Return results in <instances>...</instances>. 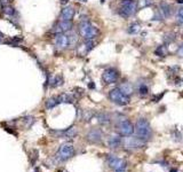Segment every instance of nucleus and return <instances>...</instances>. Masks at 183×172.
Wrapping results in <instances>:
<instances>
[{
    "label": "nucleus",
    "instance_id": "nucleus-35",
    "mask_svg": "<svg viewBox=\"0 0 183 172\" xmlns=\"http://www.w3.org/2000/svg\"><path fill=\"white\" fill-rule=\"evenodd\" d=\"M69 2V0H60V4L61 5H66Z\"/></svg>",
    "mask_w": 183,
    "mask_h": 172
},
{
    "label": "nucleus",
    "instance_id": "nucleus-5",
    "mask_svg": "<svg viewBox=\"0 0 183 172\" xmlns=\"http://www.w3.org/2000/svg\"><path fill=\"white\" fill-rule=\"evenodd\" d=\"M109 99L118 106H126L131 101V98L121 92L119 87H116L109 92Z\"/></svg>",
    "mask_w": 183,
    "mask_h": 172
},
{
    "label": "nucleus",
    "instance_id": "nucleus-14",
    "mask_svg": "<svg viewBox=\"0 0 183 172\" xmlns=\"http://www.w3.org/2000/svg\"><path fill=\"white\" fill-rule=\"evenodd\" d=\"M121 144H122V140H121V138H120L119 134H112L108 139V145H109L110 148H112V149L120 147Z\"/></svg>",
    "mask_w": 183,
    "mask_h": 172
},
{
    "label": "nucleus",
    "instance_id": "nucleus-17",
    "mask_svg": "<svg viewBox=\"0 0 183 172\" xmlns=\"http://www.w3.org/2000/svg\"><path fill=\"white\" fill-rule=\"evenodd\" d=\"M56 98H57L58 103H72L73 102V98L70 94H66V93H62V94L57 95Z\"/></svg>",
    "mask_w": 183,
    "mask_h": 172
},
{
    "label": "nucleus",
    "instance_id": "nucleus-25",
    "mask_svg": "<svg viewBox=\"0 0 183 172\" xmlns=\"http://www.w3.org/2000/svg\"><path fill=\"white\" fill-rule=\"evenodd\" d=\"M155 54L158 55V56H166V54H167V47L165 45L158 46L157 48H156V51H155Z\"/></svg>",
    "mask_w": 183,
    "mask_h": 172
},
{
    "label": "nucleus",
    "instance_id": "nucleus-18",
    "mask_svg": "<svg viewBox=\"0 0 183 172\" xmlns=\"http://www.w3.org/2000/svg\"><path fill=\"white\" fill-rule=\"evenodd\" d=\"M58 25L61 28L62 32H68V31H71L72 30V27H73V23L72 21H64V20H61Z\"/></svg>",
    "mask_w": 183,
    "mask_h": 172
},
{
    "label": "nucleus",
    "instance_id": "nucleus-16",
    "mask_svg": "<svg viewBox=\"0 0 183 172\" xmlns=\"http://www.w3.org/2000/svg\"><path fill=\"white\" fill-rule=\"evenodd\" d=\"M96 119H97V122H99L100 124H102V125H108V124L111 122L110 115L106 114V113H99V114H96Z\"/></svg>",
    "mask_w": 183,
    "mask_h": 172
},
{
    "label": "nucleus",
    "instance_id": "nucleus-8",
    "mask_svg": "<svg viewBox=\"0 0 183 172\" xmlns=\"http://www.w3.org/2000/svg\"><path fill=\"white\" fill-rule=\"evenodd\" d=\"M51 133L54 134L56 138H64V139H73L77 137L78 131H77V127L76 126H71L66 130H62V131H54L51 130Z\"/></svg>",
    "mask_w": 183,
    "mask_h": 172
},
{
    "label": "nucleus",
    "instance_id": "nucleus-31",
    "mask_svg": "<svg viewBox=\"0 0 183 172\" xmlns=\"http://www.w3.org/2000/svg\"><path fill=\"white\" fill-rule=\"evenodd\" d=\"M94 116V113L93 111H86V113H84V119L85 120H91V118Z\"/></svg>",
    "mask_w": 183,
    "mask_h": 172
},
{
    "label": "nucleus",
    "instance_id": "nucleus-21",
    "mask_svg": "<svg viewBox=\"0 0 183 172\" xmlns=\"http://www.w3.org/2000/svg\"><path fill=\"white\" fill-rule=\"evenodd\" d=\"M137 93L140 94V96H145L149 93V86L146 83H140L137 85Z\"/></svg>",
    "mask_w": 183,
    "mask_h": 172
},
{
    "label": "nucleus",
    "instance_id": "nucleus-24",
    "mask_svg": "<svg viewBox=\"0 0 183 172\" xmlns=\"http://www.w3.org/2000/svg\"><path fill=\"white\" fill-rule=\"evenodd\" d=\"M52 87H60V86H62L63 85V83H64V79H63V77L61 76V75H57L52 81Z\"/></svg>",
    "mask_w": 183,
    "mask_h": 172
},
{
    "label": "nucleus",
    "instance_id": "nucleus-3",
    "mask_svg": "<svg viewBox=\"0 0 183 172\" xmlns=\"http://www.w3.org/2000/svg\"><path fill=\"white\" fill-rule=\"evenodd\" d=\"M137 11V1L136 0H121L120 1V7L118 9V14L124 17L127 18L132 15L136 13Z\"/></svg>",
    "mask_w": 183,
    "mask_h": 172
},
{
    "label": "nucleus",
    "instance_id": "nucleus-6",
    "mask_svg": "<svg viewBox=\"0 0 183 172\" xmlns=\"http://www.w3.org/2000/svg\"><path fill=\"white\" fill-rule=\"evenodd\" d=\"M117 129L118 132L122 137H131L134 133V126L131 123V120H128L125 117H120L117 120Z\"/></svg>",
    "mask_w": 183,
    "mask_h": 172
},
{
    "label": "nucleus",
    "instance_id": "nucleus-22",
    "mask_svg": "<svg viewBox=\"0 0 183 172\" xmlns=\"http://www.w3.org/2000/svg\"><path fill=\"white\" fill-rule=\"evenodd\" d=\"M57 105H58V101H57V98L56 96H52V98L47 99L46 100V103H45V106H46L47 109H53V108H55Z\"/></svg>",
    "mask_w": 183,
    "mask_h": 172
},
{
    "label": "nucleus",
    "instance_id": "nucleus-34",
    "mask_svg": "<svg viewBox=\"0 0 183 172\" xmlns=\"http://www.w3.org/2000/svg\"><path fill=\"white\" fill-rule=\"evenodd\" d=\"M11 1H12V0H0V4H1L2 7H4V6H8Z\"/></svg>",
    "mask_w": 183,
    "mask_h": 172
},
{
    "label": "nucleus",
    "instance_id": "nucleus-19",
    "mask_svg": "<svg viewBox=\"0 0 183 172\" xmlns=\"http://www.w3.org/2000/svg\"><path fill=\"white\" fill-rule=\"evenodd\" d=\"M95 44L93 40H85V42L81 45V50H82V55L87 54L88 52H91L92 50L94 48Z\"/></svg>",
    "mask_w": 183,
    "mask_h": 172
},
{
    "label": "nucleus",
    "instance_id": "nucleus-7",
    "mask_svg": "<svg viewBox=\"0 0 183 172\" xmlns=\"http://www.w3.org/2000/svg\"><path fill=\"white\" fill-rule=\"evenodd\" d=\"M143 140L139 139L137 137L136 138H131V137H127L125 138V141H124V147L125 149L127 150H136V149H140L144 146Z\"/></svg>",
    "mask_w": 183,
    "mask_h": 172
},
{
    "label": "nucleus",
    "instance_id": "nucleus-29",
    "mask_svg": "<svg viewBox=\"0 0 183 172\" xmlns=\"http://www.w3.org/2000/svg\"><path fill=\"white\" fill-rule=\"evenodd\" d=\"M176 22H177V24L183 25V7H181L180 9H177V14H176Z\"/></svg>",
    "mask_w": 183,
    "mask_h": 172
},
{
    "label": "nucleus",
    "instance_id": "nucleus-10",
    "mask_svg": "<svg viewBox=\"0 0 183 172\" xmlns=\"http://www.w3.org/2000/svg\"><path fill=\"white\" fill-rule=\"evenodd\" d=\"M86 139L91 144H101L102 139H103V132L100 129H92L91 131H88L87 133Z\"/></svg>",
    "mask_w": 183,
    "mask_h": 172
},
{
    "label": "nucleus",
    "instance_id": "nucleus-38",
    "mask_svg": "<svg viewBox=\"0 0 183 172\" xmlns=\"http://www.w3.org/2000/svg\"><path fill=\"white\" fill-rule=\"evenodd\" d=\"M177 2H180V4H183V0H176Z\"/></svg>",
    "mask_w": 183,
    "mask_h": 172
},
{
    "label": "nucleus",
    "instance_id": "nucleus-39",
    "mask_svg": "<svg viewBox=\"0 0 183 172\" xmlns=\"http://www.w3.org/2000/svg\"><path fill=\"white\" fill-rule=\"evenodd\" d=\"M170 172H177V171H176L175 169H173V170H170Z\"/></svg>",
    "mask_w": 183,
    "mask_h": 172
},
{
    "label": "nucleus",
    "instance_id": "nucleus-20",
    "mask_svg": "<svg viewBox=\"0 0 183 172\" xmlns=\"http://www.w3.org/2000/svg\"><path fill=\"white\" fill-rule=\"evenodd\" d=\"M119 88H120L121 92L125 93V94L128 95V96H131V94L133 93V91H134L131 83H124V84H121V85L119 86Z\"/></svg>",
    "mask_w": 183,
    "mask_h": 172
},
{
    "label": "nucleus",
    "instance_id": "nucleus-32",
    "mask_svg": "<svg viewBox=\"0 0 183 172\" xmlns=\"http://www.w3.org/2000/svg\"><path fill=\"white\" fill-rule=\"evenodd\" d=\"M163 17H164V16H163V14L160 13V11H159V12H157L156 15L153 16V20H155V21H161V20H164Z\"/></svg>",
    "mask_w": 183,
    "mask_h": 172
},
{
    "label": "nucleus",
    "instance_id": "nucleus-36",
    "mask_svg": "<svg viewBox=\"0 0 183 172\" xmlns=\"http://www.w3.org/2000/svg\"><path fill=\"white\" fill-rule=\"evenodd\" d=\"M115 172H126V169H118V170H115Z\"/></svg>",
    "mask_w": 183,
    "mask_h": 172
},
{
    "label": "nucleus",
    "instance_id": "nucleus-11",
    "mask_svg": "<svg viewBox=\"0 0 183 172\" xmlns=\"http://www.w3.org/2000/svg\"><path fill=\"white\" fill-rule=\"evenodd\" d=\"M106 161L110 168H112L113 170H118V169H126V162L124 159H118L115 155H108L106 156Z\"/></svg>",
    "mask_w": 183,
    "mask_h": 172
},
{
    "label": "nucleus",
    "instance_id": "nucleus-23",
    "mask_svg": "<svg viewBox=\"0 0 183 172\" xmlns=\"http://www.w3.org/2000/svg\"><path fill=\"white\" fill-rule=\"evenodd\" d=\"M2 13L5 14V15H7V16H9V17H13L14 15H16V9L14 7H12L11 5L4 6L2 7Z\"/></svg>",
    "mask_w": 183,
    "mask_h": 172
},
{
    "label": "nucleus",
    "instance_id": "nucleus-12",
    "mask_svg": "<svg viewBox=\"0 0 183 172\" xmlns=\"http://www.w3.org/2000/svg\"><path fill=\"white\" fill-rule=\"evenodd\" d=\"M55 45L57 48L60 50H65L66 47L69 46V36L61 32V33H57L55 36Z\"/></svg>",
    "mask_w": 183,
    "mask_h": 172
},
{
    "label": "nucleus",
    "instance_id": "nucleus-30",
    "mask_svg": "<svg viewBox=\"0 0 183 172\" xmlns=\"http://www.w3.org/2000/svg\"><path fill=\"white\" fill-rule=\"evenodd\" d=\"M141 7H149L153 4V0H140Z\"/></svg>",
    "mask_w": 183,
    "mask_h": 172
},
{
    "label": "nucleus",
    "instance_id": "nucleus-13",
    "mask_svg": "<svg viewBox=\"0 0 183 172\" xmlns=\"http://www.w3.org/2000/svg\"><path fill=\"white\" fill-rule=\"evenodd\" d=\"M75 9L73 7L71 6H66L62 9L61 12V20H64V21H72L73 16H75Z\"/></svg>",
    "mask_w": 183,
    "mask_h": 172
},
{
    "label": "nucleus",
    "instance_id": "nucleus-9",
    "mask_svg": "<svg viewBox=\"0 0 183 172\" xmlns=\"http://www.w3.org/2000/svg\"><path fill=\"white\" fill-rule=\"evenodd\" d=\"M118 78H119V72L115 68H108L103 71L102 79L105 84H113L117 81Z\"/></svg>",
    "mask_w": 183,
    "mask_h": 172
},
{
    "label": "nucleus",
    "instance_id": "nucleus-4",
    "mask_svg": "<svg viewBox=\"0 0 183 172\" xmlns=\"http://www.w3.org/2000/svg\"><path fill=\"white\" fill-rule=\"evenodd\" d=\"M75 156V147L71 142H65L61 146L55 154V159L58 162H65Z\"/></svg>",
    "mask_w": 183,
    "mask_h": 172
},
{
    "label": "nucleus",
    "instance_id": "nucleus-26",
    "mask_svg": "<svg viewBox=\"0 0 183 172\" xmlns=\"http://www.w3.org/2000/svg\"><path fill=\"white\" fill-rule=\"evenodd\" d=\"M140 31V24L139 23H133L131 27L127 29V32L130 33V35H135V33H137Z\"/></svg>",
    "mask_w": 183,
    "mask_h": 172
},
{
    "label": "nucleus",
    "instance_id": "nucleus-37",
    "mask_svg": "<svg viewBox=\"0 0 183 172\" xmlns=\"http://www.w3.org/2000/svg\"><path fill=\"white\" fill-rule=\"evenodd\" d=\"M4 37H5V36H4V33H2V32H0V42L2 41V39H4Z\"/></svg>",
    "mask_w": 183,
    "mask_h": 172
},
{
    "label": "nucleus",
    "instance_id": "nucleus-27",
    "mask_svg": "<svg viewBox=\"0 0 183 172\" xmlns=\"http://www.w3.org/2000/svg\"><path fill=\"white\" fill-rule=\"evenodd\" d=\"M175 35L174 33H170V32H168V33H166L165 36H164V38H163V40H164V42L166 44V45H168V44H170V42H173L174 40H175Z\"/></svg>",
    "mask_w": 183,
    "mask_h": 172
},
{
    "label": "nucleus",
    "instance_id": "nucleus-15",
    "mask_svg": "<svg viewBox=\"0 0 183 172\" xmlns=\"http://www.w3.org/2000/svg\"><path fill=\"white\" fill-rule=\"evenodd\" d=\"M159 11H160V13L163 14V16L165 18H168L170 15H172V7L166 1H161L159 4Z\"/></svg>",
    "mask_w": 183,
    "mask_h": 172
},
{
    "label": "nucleus",
    "instance_id": "nucleus-28",
    "mask_svg": "<svg viewBox=\"0 0 183 172\" xmlns=\"http://www.w3.org/2000/svg\"><path fill=\"white\" fill-rule=\"evenodd\" d=\"M77 42H78V37H77L76 33H72V35L69 36V46L75 47L77 45Z\"/></svg>",
    "mask_w": 183,
    "mask_h": 172
},
{
    "label": "nucleus",
    "instance_id": "nucleus-40",
    "mask_svg": "<svg viewBox=\"0 0 183 172\" xmlns=\"http://www.w3.org/2000/svg\"><path fill=\"white\" fill-rule=\"evenodd\" d=\"M80 1H87V0H80Z\"/></svg>",
    "mask_w": 183,
    "mask_h": 172
},
{
    "label": "nucleus",
    "instance_id": "nucleus-1",
    "mask_svg": "<svg viewBox=\"0 0 183 172\" xmlns=\"http://www.w3.org/2000/svg\"><path fill=\"white\" fill-rule=\"evenodd\" d=\"M135 133H136V137L139 139L143 140L144 142L149 141L152 135L150 123L145 118H139L136 122V125H135Z\"/></svg>",
    "mask_w": 183,
    "mask_h": 172
},
{
    "label": "nucleus",
    "instance_id": "nucleus-33",
    "mask_svg": "<svg viewBox=\"0 0 183 172\" xmlns=\"http://www.w3.org/2000/svg\"><path fill=\"white\" fill-rule=\"evenodd\" d=\"M177 54H179L180 56H183V42L179 46V48H177Z\"/></svg>",
    "mask_w": 183,
    "mask_h": 172
},
{
    "label": "nucleus",
    "instance_id": "nucleus-2",
    "mask_svg": "<svg viewBox=\"0 0 183 172\" xmlns=\"http://www.w3.org/2000/svg\"><path fill=\"white\" fill-rule=\"evenodd\" d=\"M79 35L85 40H93L97 37L99 35V29L94 27L88 20L81 21L79 24Z\"/></svg>",
    "mask_w": 183,
    "mask_h": 172
}]
</instances>
